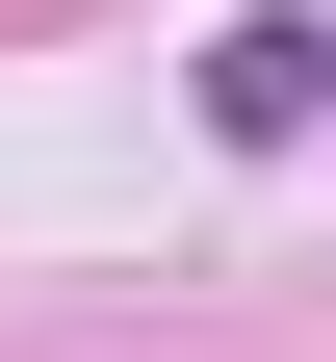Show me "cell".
Listing matches in <instances>:
<instances>
[{
	"label": "cell",
	"instance_id": "1",
	"mask_svg": "<svg viewBox=\"0 0 336 362\" xmlns=\"http://www.w3.org/2000/svg\"><path fill=\"white\" fill-rule=\"evenodd\" d=\"M311 104H336V26H311V0H259V26L207 52V129H233V156H284Z\"/></svg>",
	"mask_w": 336,
	"mask_h": 362
}]
</instances>
